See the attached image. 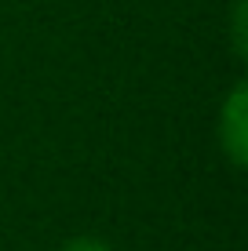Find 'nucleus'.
Wrapping results in <instances>:
<instances>
[{"instance_id": "nucleus-1", "label": "nucleus", "mask_w": 248, "mask_h": 251, "mask_svg": "<svg viewBox=\"0 0 248 251\" xmlns=\"http://www.w3.org/2000/svg\"><path fill=\"white\" fill-rule=\"evenodd\" d=\"M219 146L226 150L234 168H245L248 160V88L245 84H237L230 91L223 113H219Z\"/></svg>"}, {"instance_id": "nucleus-2", "label": "nucleus", "mask_w": 248, "mask_h": 251, "mask_svg": "<svg viewBox=\"0 0 248 251\" xmlns=\"http://www.w3.org/2000/svg\"><path fill=\"white\" fill-rule=\"evenodd\" d=\"M62 251H110V244H102V240H95V237H77Z\"/></svg>"}]
</instances>
